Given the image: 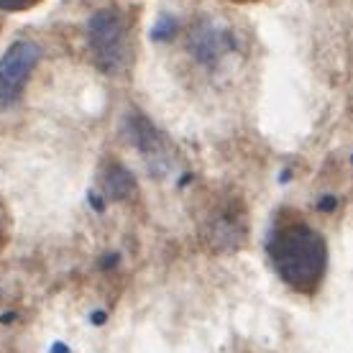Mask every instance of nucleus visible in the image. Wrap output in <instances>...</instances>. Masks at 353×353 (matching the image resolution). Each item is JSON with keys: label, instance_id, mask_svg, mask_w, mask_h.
Returning <instances> with one entry per match:
<instances>
[{"label": "nucleus", "instance_id": "1", "mask_svg": "<svg viewBox=\"0 0 353 353\" xmlns=\"http://www.w3.org/2000/svg\"><path fill=\"white\" fill-rule=\"evenodd\" d=\"M269 251L276 274L292 290L312 294L320 287L327 264V248L318 230L305 223H290L276 230Z\"/></svg>", "mask_w": 353, "mask_h": 353}, {"label": "nucleus", "instance_id": "2", "mask_svg": "<svg viewBox=\"0 0 353 353\" xmlns=\"http://www.w3.org/2000/svg\"><path fill=\"white\" fill-rule=\"evenodd\" d=\"M88 44L95 64L108 74L125 70L131 44H128V23L118 8L95 10L88 21Z\"/></svg>", "mask_w": 353, "mask_h": 353}, {"label": "nucleus", "instance_id": "3", "mask_svg": "<svg viewBox=\"0 0 353 353\" xmlns=\"http://www.w3.org/2000/svg\"><path fill=\"white\" fill-rule=\"evenodd\" d=\"M39 57H41V52L34 41H16L8 49V54L0 59V103L3 105L13 103L21 95Z\"/></svg>", "mask_w": 353, "mask_h": 353}, {"label": "nucleus", "instance_id": "4", "mask_svg": "<svg viewBox=\"0 0 353 353\" xmlns=\"http://www.w3.org/2000/svg\"><path fill=\"white\" fill-rule=\"evenodd\" d=\"M128 187H131V179H128V174H125L123 169H113V174L108 176V190H110V194H115V197H123V194L128 192Z\"/></svg>", "mask_w": 353, "mask_h": 353}, {"label": "nucleus", "instance_id": "5", "mask_svg": "<svg viewBox=\"0 0 353 353\" xmlns=\"http://www.w3.org/2000/svg\"><path fill=\"white\" fill-rule=\"evenodd\" d=\"M36 0H0V10H26Z\"/></svg>", "mask_w": 353, "mask_h": 353}, {"label": "nucleus", "instance_id": "6", "mask_svg": "<svg viewBox=\"0 0 353 353\" xmlns=\"http://www.w3.org/2000/svg\"><path fill=\"white\" fill-rule=\"evenodd\" d=\"M54 353H67V348H64V345H57V348H54Z\"/></svg>", "mask_w": 353, "mask_h": 353}]
</instances>
